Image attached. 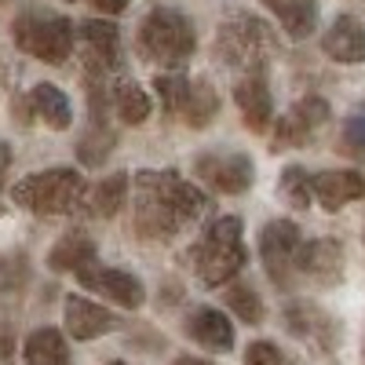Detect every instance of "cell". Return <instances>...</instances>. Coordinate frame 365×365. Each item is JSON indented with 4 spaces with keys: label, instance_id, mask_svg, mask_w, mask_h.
I'll list each match as a JSON object with an SVG mask.
<instances>
[{
    "label": "cell",
    "instance_id": "8",
    "mask_svg": "<svg viewBox=\"0 0 365 365\" xmlns=\"http://www.w3.org/2000/svg\"><path fill=\"white\" fill-rule=\"evenodd\" d=\"M194 175L205 182L208 190L237 197V194L252 190L256 161L249 154H241V150H208V154L194 158Z\"/></svg>",
    "mask_w": 365,
    "mask_h": 365
},
{
    "label": "cell",
    "instance_id": "7",
    "mask_svg": "<svg viewBox=\"0 0 365 365\" xmlns=\"http://www.w3.org/2000/svg\"><path fill=\"white\" fill-rule=\"evenodd\" d=\"M332 106L322 96H303L299 103H292L282 117H274L270 125V150H299L311 146L318 139V132L329 125Z\"/></svg>",
    "mask_w": 365,
    "mask_h": 365
},
{
    "label": "cell",
    "instance_id": "3",
    "mask_svg": "<svg viewBox=\"0 0 365 365\" xmlns=\"http://www.w3.org/2000/svg\"><path fill=\"white\" fill-rule=\"evenodd\" d=\"M274 51H278V37L252 11H230L216 29V58L237 73H267Z\"/></svg>",
    "mask_w": 365,
    "mask_h": 365
},
{
    "label": "cell",
    "instance_id": "6",
    "mask_svg": "<svg viewBox=\"0 0 365 365\" xmlns=\"http://www.w3.org/2000/svg\"><path fill=\"white\" fill-rule=\"evenodd\" d=\"M15 48L37 63H66L77 48V26L66 15H51V11H22L15 19Z\"/></svg>",
    "mask_w": 365,
    "mask_h": 365
},
{
    "label": "cell",
    "instance_id": "10",
    "mask_svg": "<svg viewBox=\"0 0 365 365\" xmlns=\"http://www.w3.org/2000/svg\"><path fill=\"white\" fill-rule=\"evenodd\" d=\"M282 322H285V329L292 332L299 344L314 347L318 354H332L340 347V340H344L340 322L332 318L325 307L311 303V299H292L285 307V314H282Z\"/></svg>",
    "mask_w": 365,
    "mask_h": 365
},
{
    "label": "cell",
    "instance_id": "2",
    "mask_svg": "<svg viewBox=\"0 0 365 365\" xmlns=\"http://www.w3.org/2000/svg\"><path fill=\"white\" fill-rule=\"evenodd\" d=\"M245 263H249V249H245L241 216H216L190 245V267L208 289H223L230 278L245 270Z\"/></svg>",
    "mask_w": 365,
    "mask_h": 365
},
{
    "label": "cell",
    "instance_id": "15",
    "mask_svg": "<svg viewBox=\"0 0 365 365\" xmlns=\"http://www.w3.org/2000/svg\"><path fill=\"white\" fill-rule=\"evenodd\" d=\"M234 106L249 132H270L274 125V96L267 73H241L234 81Z\"/></svg>",
    "mask_w": 365,
    "mask_h": 365
},
{
    "label": "cell",
    "instance_id": "14",
    "mask_svg": "<svg viewBox=\"0 0 365 365\" xmlns=\"http://www.w3.org/2000/svg\"><path fill=\"white\" fill-rule=\"evenodd\" d=\"M63 322H66V332L73 340H99V336H106V332H113L117 325H120V318L110 311V307H103V303H96V299H88V296H81V292H70L66 296V303H63Z\"/></svg>",
    "mask_w": 365,
    "mask_h": 365
},
{
    "label": "cell",
    "instance_id": "33",
    "mask_svg": "<svg viewBox=\"0 0 365 365\" xmlns=\"http://www.w3.org/2000/svg\"><path fill=\"white\" fill-rule=\"evenodd\" d=\"M91 4H96L103 15H120V11L128 8V0H91Z\"/></svg>",
    "mask_w": 365,
    "mask_h": 365
},
{
    "label": "cell",
    "instance_id": "11",
    "mask_svg": "<svg viewBox=\"0 0 365 365\" xmlns=\"http://www.w3.org/2000/svg\"><path fill=\"white\" fill-rule=\"evenodd\" d=\"M84 77H113L120 70V34L110 19H84L77 26Z\"/></svg>",
    "mask_w": 365,
    "mask_h": 365
},
{
    "label": "cell",
    "instance_id": "35",
    "mask_svg": "<svg viewBox=\"0 0 365 365\" xmlns=\"http://www.w3.org/2000/svg\"><path fill=\"white\" fill-rule=\"evenodd\" d=\"M110 365H128V361H110Z\"/></svg>",
    "mask_w": 365,
    "mask_h": 365
},
{
    "label": "cell",
    "instance_id": "22",
    "mask_svg": "<svg viewBox=\"0 0 365 365\" xmlns=\"http://www.w3.org/2000/svg\"><path fill=\"white\" fill-rule=\"evenodd\" d=\"M110 106L125 125H146L150 110H154V99L132 77H117V81H110Z\"/></svg>",
    "mask_w": 365,
    "mask_h": 365
},
{
    "label": "cell",
    "instance_id": "13",
    "mask_svg": "<svg viewBox=\"0 0 365 365\" xmlns=\"http://www.w3.org/2000/svg\"><path fill=\"white\" fill-rule=\"evenodd\" d=\"M296 274L311 278L314 285H340L344 282V245L336 237H314L303 241L296 252Z\"/></svg>",
    "mask_w": 365,
    "mask_h": 365
},
{
    "label": "cell",
    "instance_id": "36",
    "mask_svg": "<svg viewBox=\"0 0 365 365\" xmlns=\"http://www.w3.org/2000/svg\"><path fill=\"white\" fill-rule=\"evenodd\" d=\"M361 241H365V230H361Z\"/></svg>",
    "mask_w": 365,
    "mask_h": 365
},
{
    "label": "cell",
    "instance_id": "25",
    "mask_svg": "<svg viewBox=\"0 0 365 365\" xmlns=\"http://www.w3.org/2000/svg\"><path fill=\"white\" fill-rule=\"evenodd\" d=\"M113 150H117V132L110 128V120L106 117H91L88 128L77 139V161L84 168H103Z\"/></svg>",
    "mask_w": 365,
    "mask_h": 365
},
{
    "label": "cell",
    "instance_id": "30",
    "mask_svg": "<svg viewBox=\"0 0 365 365\" xmlns=\"http://www.w3.org/2000/svg\"><path fill=\"white\" fill-rule=\"evenodd\" d=\"M340 150L358 161H365V106L351 110V117L344 120V135H340Z\"/></svg>",
    "mask_w": 365,
    "mask_h": 365
},
{
    "label": "cell",
    "instance_id": "32",
    "mask_svg": "<svg viewBox=\"0 0 365 365\" xmlns=\"http://www.w3.org/2000/svg\"><path fill=\"white\" fill-rule=\"evenodd\" d=\"M8 172H11V143L0 139V190L8 187Z\"/></svg>",
    "mask_w": 365,
    "mask_h": 365
},
{
    "label": "cell",
    "instance_id": "23",
    "mask_svg": "<svg viewBox=\"0 0 365 365\" xmlns=\"http://www.w3.org/2000/svg\"><path fill=\"white\" fill-rule=\"evenodd\" d=\"M91 259H96V241H91L84 230L63 234V237L51 245V252H48V267H51L55 274H77V270L88 267Z\"/></svg>",
    "mask_w": 365,
    "mask_h": 365
},
{
    "label": "cell",
    "instance_id": "27",
    "mask_svg": "<svg viewBox=\"0 0 365 365\" xmlns=\"http://www.w3.org/2000/svg\"><path fill=\"white\" fill-rule=\"evenodd\" d=\"M223 303H227V311H230L241 325H259L263 314H267V307H263V299H259L256 285L237 282V278H230V282L223 285Z\"/></svg>",
    "mask_w": 365,
    "mask_h": 365
},
{
    "label": "cell",
    "instance_id": "37",
    "mask_svg": "<svg viewBox=\"0 0 365 365\" xmlns=\"http://www.w3.org/2000/svg\"><path fill=\"white\" fill-rule=\"evenodd\" d=\"M0 4H8V0H0Z\"/></svg>",
    "mask_w": 365,
    "mask_h": 365
},
{
    "label": "cell",
    "instance_id": "28",
    "mask_svg": "<svg viewBox=\"0 0 365 365\" xmlns=\"http://www.w3.org/2000/svg\"><path fill=\"white\" fill-rule=\"evenodd\" d=\"M154 91H158V103L168 117H182L187 110V99H190V77L182 70H168V73H158L154 77Z\"/></svg>",
    "mask_w": 365,
    "mask_h": 365
},
{
    "label": "cell",
    "instance_id": "9",
    "mask_svg": "<svg viewBox=\"0 0 365 365\" xmlns=\"http://www.w3.org/2000/svg\"><path fill=\"white\" fill-rule=\"evenodd\" d=\"M303 245L299 237V227L292 220H270L259 234V259H263V270L267 278L278 285L282 292L292 289V278H296V252Z\"/></svg>",
    "mask_w": 365,
    "mask_h": 365
},
{
    "label": "cell",
    "instance_id": "24",
    "mask_svg": "<svg viewBox=\"0 0 365 365\" xmlns=\"http://www.w3.org/2000/svg\"><path fill=\"white\" fill-rule=\"evenodd\" d=\"M267 11L282 22V29L292 41H303L318 26V0H263Z\"/></svg>",
    "mask_w": 365,
    "mask_h": 365
},
{
    "label": "cell",
    "instance_id": "5",
    "mask_svg": "<svg viewBox=\"0 0 365 365\" xmlns=\"http://www.w3.org/2000/svg\"><path fill=\"white\" fill-rule=\"evenodd\" d=\"M139 55L154 66H168V70H182L190 63V55L197 51V34L194 22L175 11V8H154L146 11V19L139 22Z\"/></svg>",
    "mask_w": 365,
    "mask_h": 365
},
{
    "label": "cell",
    "instance_id": "16",
    "mask_svg": "<svg viewBox=\"0 0 365 365\" xmlns=\"http://www.w3.org/2000/svg\"><path fill=\"white\" fill-rule=\"evenodd\" d=\"M182 332L201 344L205 351H216V354H227L234 347V322L227 318V311L220 307H194L182 318Z\"/></svg>",
    "mask_w": 365,
    "mask_h": 365
},
{
    "label": "cell",
    "instance_id": "31",
    "mask_svg": "<svg viewBox=\"0 0 365 365\" xmlns=\"http://www.w3.org/2000/svg\"><path fill=\"white\" fill-rule=\"evenodd\" d=\"M245 365H296L278 344H270V340H252L245 347Z\"/></svg>",
    "mask_w": 365,
    "mask_h": 365
},
{
    "label": "cell",
    "instance_id": "17",
    "mask_svg": "<svg viewBox=\"0 0 365 365\" xmlns=\"http://www.w3.org/2000/svg\"><path fill=\"white\" fill-rule=\"evenodd\" d=\"M311 187L325 212H340L344 205L365 197V175L354 168H329V172L311 175Z\"/></svg>",
    "mask_w": 365,
    "mask_h": 365
},
{
    "label": "cell",
    "instance_id": "21",
    "mask_svg": "<svg viewBox=\"0 0 365 365\" xmlns=\"http://www.w3.org/2000/svg\"><path fill=\"white\" fill-rule=\"evenodd\" d=\"M22 354H26V365H73L66 336L51 325H41L29 332L22 344Z\"/></svg>",
    "mask_w": 365,
    "mask_h": 365
},
{
    "label": "cell",
    "instance_id": "29",
    "mask_svg": "<svg viewBox=\"0 0 365 365\" xmlns=\"http://www.w3.org/2000/svg\"><path fill=\"white\" fill-rule=\"evenodd\" d=\"M278 194L292 205V208H311L314 201V187H311V172L307 168H299V165H289L278 179Z\"/></svg>",
    "mask_w": 365,
    "mask_h": 365
},
{
    "label": "cell",
    "instance_id": "12",
    "mask_svg": "<svg viewBox=\"0 0 365 365\" xmlns=\"http://www.w3.org/2000/svg\"><path fill=\"white\" fill-rule=\"evenodd\" d=\"M77 282L88 292H99L103 299L117 303V307H125V311H139L146 303V289H143V282L135 278L132 270H120V267H110V263H99V259H91L88 267H81Z\"/></svg>",
    "mask_w": 365,
    "mask_h": 365
},
{
    "label": "cell",
    "instance_id": "18",
    "mask_svg": "<svg viewBox=\"0 0 365 365\" xmlns=\"http://www.w3.org/2000/svg\"><path fill=\"white\" fill-rule=\"evenodd\" d=\"M322 51L332 58V63L361 66V63H365V26H361L354 15H340L336 22L325 29Z\"/></svg>",
    "mask_w": 365,
    "mask_h": 365
},
{
    "label": "cell",
    "instance_id": "34",
    "mask_svg": "<svg viewBox=\"0 0 365 365\" xmlns=\"http://www.w3.org/2000/svg\"><path fill=\"white\" fill-rule=\"evenodd\" d=\"M172 365H212V361H205V358H190V354H182V358H175Z\"/></svg>",
    "mask_w": 365,
    "mask_h": 365
},
{
    "label": "cell",
    "instance_id": "1",
    "mask_svg": "<svg viewBox=\"0 0 365 365\" xmlns=\"http://www.w3.org/2000/svg\"><path fill=\"white\" fill-rule=\"evenodd\" d=\"M208 212L212 197L179 172L143 168L135 175V237L172 241L182 227L205 220Z\"/></svg>",
    "mask_w": 365,
    "mask_h": 365
},
{
    "label": "cell",
    "instance_id": "26",
    "mask_svg": "<svg viewBox=\"0 0 365 365\" xmlns=\"http://www.w3.org/2000/svg\"><path fill=\"white\" fill-rule=\"evenodd\" d=\"M220 113V91L212 88L208 77H197L190 81V99H187V110H182V125L187 128H208Z\"/></svg>",
    "mask_w": 365,
    "mask_h": 365
},
{
    "label": "cell",
    "instance_id": "4",
    "mask_svg": "<svg viewBox=\"0 0 365 365\" xmlns=\"http://www.w3.org/2000/svg\"><path fill=\"white\" fill-rule=\"evenodd\" d=\"M84 194H88L84 175L77 168H66V165L22 175L11 187V201L26 212H34V216H41V220L73 216V212H81Z\"/></svg>",
    "mask_w": 365,
    "mask_h": 365
},
{
    "label": "cell",
    "instance_id": "19",
    "mask_svg": "<svg viewBox=\"0 0 365 365\" xmlns=\"http://www.w3.org/2000/svg\"><path fill=\"white\" fill-rule=\"evenodd\" d=\"M128 187H132L128 172H113V175H106L103 182H96V187L84 194L81 208L88 212V216H96V220H113L117 212L125 208V201H128Z\"/></svg>",
    "mask_w": 365,
    "mask_h": 365
},
{
    "label": "cell",
    "instance_id": "20",
    "mask_svg": "<svg viewBox=\"0 0 365 365\" xmlns=\"http://www.w3.org/2000/svg\"><path fill=\"white\" fill-rule=\"evenodd\" d=\"M29 103H34V113L51 132H66L73 125V103H70V96L63 88L41 81V84H34V91H29Z\"/></svg>",
    "mask_w": 365,
    "mask_h": 365
}]
</instances>
